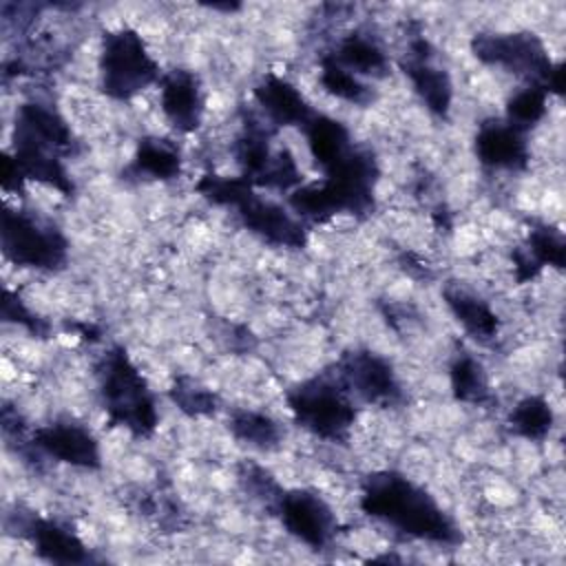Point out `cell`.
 Segmentation results:
<instances>
[{
	"label": "cell",
	"mask_w": 566,
	"mask_h": 566,
	"mask_svg": "<svg viewBox=\"0 0 566 566\" xmlns=\"http://www.w3.org/2000/svg\"><path fill=\"white\" fill-rule=\"evenodd\" d=\"M363 509L413 537L440 544L458 539V531L442 509L422 489L400 475L385 473L371 478L363 495Z\"/></svg>",
	"instance_id": "1"
},
{
	"label": "cell",
	"mask_w": 566,
	"mask_h": 566,
	"mask_svg": "<svg viewBox=\"0 0 566 566\" xmlns=\"http://www.w3.org/2000/svg\"><path fill=\"white\" fill-rule=\"evenodd\" d=\"M102 398L113 422L146 436L155 429V405L135 365L122 349H113L102 367Z\"/></svg>",
	"instance_id": "2"
},
{
	"label": "cell",
	"mask_w": 566,
	"mask_h": 566,
	"mask_svg": "<svg viewBox=\"0 0 566 566\" xmlns=\"http://www.w3.org/2000/svg\"><path fill=\"white\" fill-rule=\"evenodd\" d=\"M478 60L526 75L533 84L562 91V66L553 64L544 44L533 33H489L473 40Z\"/></svg>",
	"instance_id": "3"
},
{
	"label": "cell",
	"mask_w": 566,
	"mask_h": 566,
	"mask_svg": "<svg viewBox=\"0 0 566 566\" xmlns=\"http://www.w3.org/2000/svg\"><path fill=\"white\" fill-rule=\"evenodd\" d=\"M99 69L104 91L117 99L137 95L153 84L159 73L142 35L133 29H119L104 38Z\"/></svg>",
	"instance_id": "4"
},
{
	"label": "cell",
	"mask_w": 566,
	"mask_h": 566,
	"mask_svg": "<svg viewBox=\"0 0 566 566\" xmlns=\"http://www.w3.org/2000/svg\"><path fill=\"white\" fill-rule=\"evenodd\" d=\"M290 409L305 429L329 440L343 438L354 424V407L343 389L323 380L298 387L290 396Z\"/></svg>",
	"instance_id": "5"
},
{
	"label": "cell",
	"mask_w": 566,
	"mask_h": 566,
	"mask_svg": "<svg viewBox=\"0 0 566 566\" xmlns=\"http://www.w3.org/2000/svg\"><path fill=\"white\" fill-rule=\"evenodd\" d=\"M2 248L20 265L55 268L66 254V243L60 232L29 214L4 212Z\"/></svg>",
	"instance_id": "6"
},
{
	"label": "cell",
	"mask_w": 566,
	"mask_h": 566,
	"mask_svg": "<svg viewBox=\"0 0 566 566\" xmlns=\"http://www.w3.org/2000/svg\"><path fill=\"white\" fill-rule=\"evenodd\" d=\"M281 517L285 528L310 546H323L334 531L329 506L312 493L294 491L281 497Z\"/></svg>",
	"instance_id": "7"
},
{
	"label": "cell",
	"mask_w": 566,
	"mask_h": 566,
	"mask_svg": "<svg viewBox=\"0 0 566 566\" xmlns=\"http://www.w3.org/2000/svg\"><path fill=\"white\" fill-rule=\"evenodd\" d=\"M161 111L177 130H195L203 113V97L199 82L188 71H172L161 82Z\"/></svg>",
	"instance_id": "8"
},
{
	"label": "cell",
	"mask_w": 566,
	"mask_h": 566,
	"mask_svg": "<svg viewBox=\"0 0 566 566\" xmlns=\"http://www.w3.org/2000/svg\"><path fill=\"white\" fill-rule=\"evenodd\" d=\"M475 153L491 168H522L528 157L524 130L509 122H491L478 130Z\"/></svg>",
	"instance_id": "9"
},
{
	"label": "cell",
	"mask_w": 566,
	"mask_h": 566,
	"mask_svg": "<svg viewBox=\"0 0 566 566\" xmlns=\"http://www.w3.org/2000/svg\"><path fill=\"white\" fill-rule=\"evenodd\" d=\"M35 444L49 455L73 467H97L99 449L95 438L77 424H51L35 433Z\"/></svg>",
	"instance_id": "10"
},
{
	"label": "cell",
	"mask_w": 566,
	"mask_h": 566,
	"mask_svg": "<svg viewBox=\"0 0 566 566\" xmlns=\"http://www.w3.org/2000/svg\"><path fill=\"white\" fill-rule=\"evenodd\" d=\"M254 95H256L261 108L265 111V115L279 126H290V124L305 126L314 117L312 108L305 102V97L301 95V91L283 77L268 75L254 88Z\"/></svg>",
	"instance_id": "11"
},
{
	"label": "cell",
	"mask_w": 566,
	"mask_h": 566,
	"mask_svg": "<svg viewBox=\"0 0 566 566\" xmlns=\"http://www.w3.org/2000/svg\"><path fill=\"white\" fill-rule=\"evenodd\" d=\"M345 378L365 400H391L398 391L389 365L371 354H354L345 365Z\"/></svg>",
	"instance_id": "12"
},
{
	"label": "cell",
	"mask_w": 566,
	"mask_h": 566,
	"mask_svg": "<svg viewBox=\"0 0 566 566\" xmlns=\"http://www.w3.org/2000/svg\"><path fill=\"white\" fill-rule=\"evenodd\" d=\"M305 130H307V144H310L314 159L327 170L332 166H336L352 150L347 130L334 119L314 115L305 124Z\"/></svg>",
	"instance_id": "13"
},
{
	"label": "cell",
	"mask_w": 566,
	"mask_h": 566,
	"mask_svg": "<svg viewBox=\"0 0 566 566\" xmlns=\"http://www.w3.org/2000/svg\"><path fill=\"white\" fill-rule=\"evenodd\" d=\"M405 73L409 75L416 93L433 113L444 115L449 111L451 82L444 71L431 66L429 60L422 53H418V57L405 66Z\"/></svg>",
	"instance_id": "14"
},
{
	"label": "cell",
	"mask_w": 566,
	"mask_h": 566,
	"mask_svg": "<svg viewBox=\"0 0 566 566\" xmlns=\"http://www.w3.org/2000/svg\"><path fill=\"white\" fill-rule=\"evenodd\" d=\"M35 548L51 562H82L84 546L82 542L66 528L57 526L55 522L38 520L31 524L29 531Z\"/></svg>",
	"instance_id": "15"
},
{
	"label": "cell",
	"mask_w": 566,
	"mask_h": 566,
	"mask_svg": "<svg viewBox=\"0 0 566 566\" xmlns=\"http://www.w3.org/2000/svg\"><path fill=\"white\" fill-rule=\"evenodd\" d=\"M447 303L464 329L475 338H491L495 334L497 321L484 301L464 292H447Z\"/></svg>",
	"instance_id": "16"
},
{
	"label": "cell",
	"mask_w": 566,
	"mask_h": 566,
	"mask_svg": "<svg viewBox=\"0 0 566 566\" xmlns=\"http://www.w3.org/2000/svg\"><path fill=\"white\" fill-rule=\"evenodd\" d=\"M336 64L347 69L358 77V73H376L385 69L382 51L363 35H349L338 44V51L332 57Z\"/></svg>",
	"instance_id": "17"
},
{
	"label": "cell",
	"mask_w": 566,
	"mask_h": 566,
	"mask_svg": "<svg viewBox=\"0 0 566 566\" xmlns=\"http://www.w3.org/2000/svg\"><path fill=\"white\" fill-rule=\"evenodd\" d=\"M553 411L544 398L528 396L511 411V427L515 433L528 440H539L551 431Z\"/></svg>",
	"instance_id": "18"
},
{
	"label": "cell",
	"mask_w": 566,
	"mask_h": 566,
	"mask_svg": "<svg viewBox=\"0 0 566 566\" xmlns=\"http://www.w3.org/2000/svg\"><path fill=\"white\" fill-rule=\"evenodd\" d=\"M546 99L548 91L539 84H528L520 88L506 106V122L513 124L520 130H526L528 126L537 124L546 113Z\"/></svg>",
	"instance_id": "19"
},
{
	"label": "cell",
	"mask_w": 566,
	"mask_h": 566,
	"mask_svg": "<svg viewBox=\"0 0 566 566\" xmlns=\"http://www.w3.org/2000/svg\"><path fill=\"white\" fill-rule=\"evenodd\" d=\"M142 172H148L157 179H170L179 172V155L166 142L146 139L139 144V153L135 159Z\"/></svg>",
	"instance_id": "20"
},
{
	"label": "cell",
	"mask_w": 566,
	"mask_h": 566,
	"mask_svg": "<svg viewBox=\"0 0 566 566\" xmlns=\"http://www.w3.org/2000/svg\"><path fill=\"white\" fill-rule=\"evenodd\" d=\"M451 385L460 400L482 402L489 398V385L482 367L473 358H460L451 367Z\"/></svg>",
	"instance_id": "21"
},
{
	"label": "cell",
	"mask_w": 566,
	"mask_h": 566,
	"mask_svg": "<svg viewBox=\"0 0 566 566\" xmlns=\"http://www.w3.org/2000/svg\"><path fill=\"white\" fill-rule=\"evenodd\" d=\"M321 82H323V86H325L329 93H334L336 97L347 99V102L360 104V102H365L367 95H369L367 86H365L354 73H349L347 69H343L340 64H336L332 57L323 60Z\"/></svg>",
	"instance_id": "22"
},
{
	"label": "cell",
	"mask_w": 566,
	"mask_h": 566,
	"mask_svg": "<svg viewBox=\"0 0 566 566\" xmlns=\"http://www.w3.org/2000/svg\"><path fill=\"white\" fill-rule=\"evenodd\" d=\"M535 263V268L539 270L542 265H555L562 268L564 265V241L557 232L553 230H535L531 234V250L526 256V263Z\"/></svg>",
	"instance_id": "23"
},
{
	"label": "cell",
	"mask_w": 566,
	"mask_h": 566,
	"mask_svg": "<svg viewBox=\"0 0 566 566\" xmlns=\"http://www.w3.org/2000/svg\"><path fill=\"white\" fill-rule=\"evenodd\" d=\"M232 429L241 440H248L259 447H268V444L276 442V438H279L276 424L270 418L254 413V411H243V413L234 416Z\"/></svg>",
	"instance_id": "24"
},
{
	"label": "cell",
	"mask_w": 566,
	"mask_h": 566,
	"mask_svg": "<svg viewBox=\"0 0 566 566\" xmlns=\"http://www.w3.org/2000/svg\"><path fill=\"white\" fill-rule=\"evenodd\" d=\"M175 400L181 405V409H186L190 413H203V411L212 409V396L206 394L203 389H197V387L177 389Z\"/></svg>",
	"instance_id": "25"
}]
</instances>
